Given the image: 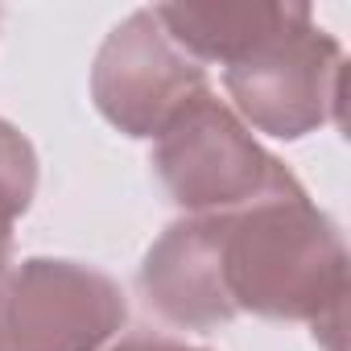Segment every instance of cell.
I'll list each match as a JSON object with an SVG mask.
<instances>
[{
    "label": "cell",
    "instance_id": "9c48e42d",
    "mask_svg": "<svg viewBox=\"0 0 351 351\" xmlns=\"http://www.w3.org/2000/svg\"><path fill=\"white\" fill-rule=\"evenodd\" d=\"M108 351H207V347L173 339V335H157V330H136V335H124L120 343H112Z\"/></svg>",
    "mask_w": 351,
    "mask_h": 351
},
{
    "label": "cell",
    "instance_id": "7a4b0ae2",
    "mask_svg": "<svg viewBox=\"0 0 351 351\" xmlns=\"http://www.w3.org/2000/svg\"><path fill=\"white\" fill-rule=\"evenodd\" d=\"M153 173L186 215H228L298 195L302 182L211 87L153 136Z\"/></svg>",
    "mask_w": 351,
    "mask_h": 351
},
{
    "label": "cell",
    "instance_id": "8992f818",
    "mask_svg": "<svg viewBox=\"0 0 351 351\" xmlns=\"http://www.w3.org/2000/svg\"><path fill=\"white\" fill-rule=\"evenodd\" d=\"M145 306L182 330H215L236 314L223 289V215H182L169 223L136 273Z\"/></svg>",
    "mask_w": 351,
    "mask_h": 351
},
{
    "label": "cell",
    "instance_id": "5b68a950",
    "mask_svg": "<svg viewBox=\"0 0 351 351\" xmlns=\"http://www.w3.org/2000/svg\"><path fill=\"white\" fill-rule=\"evenodd\" d=\"M199 91H207V66L165 34L153 9L128 13L104 38L91 66L99 116L141 141H153Z\"/></svg>",
    "mask_w": 351,
    "mask_h": 351
},
{
    "label": "cell",
    "instance_id": "277c9868",
    "mask_svg": "<svg viewBox=\"0 0 351 351\" xmlns=\"http://www.w3.org/2000/svg\"><path fill=\"white\" fill-rule=\"evenodd\" d=\"M124 318V289L79 261L34 256L0 277V351H99Z\"/></svg>",
    "mask_w": 351,
    "mask_h": 351
},
{
    "label": "cell",
    "instance_id": "6da1fadb",
    "mask_svg": "<svg viewBox=\"0 0 351 351\" xmlns=\"http://www.w3.org/2000/svg\"><path fill=\"white\" fill-rule=\"evenodd\" d=\"M223 289L236 314L310 322L343 339L347 248L306 191L223 215Z\"/></svg>",
    "mask_w": 351,
    "mask_h": 351
},
{
    "label": "cell",
    "instance_id": "52a82bcc",
    "mask_svg": "<svg viewBox=\"0 0 351 351\" xmlns=\"http://www.w3.org/2000/svg\"><path fill=\"white\" fill-rule=\"evenodd\" d=\"M153 13L195 62L232 66L293 25L306 5H153Z\"/></svg>",
    "mask_w": 351,
    "mask_h": 351
},
{
    "label": "cell",
    "instance_id": "3957f363",
    "mask_svg": "<svg viewBox=\"0 0 351 351\" xmlns=\"http://www.w3.org/2000/svg\"><path fill=\"white\" fill-rule=\"evenodd\" d=\"M232 112L277 141H298L343 108V46L306 9L248 58L223 66Z\"/></svg>",
    "mask_w": 351,
    "mask_h": 351
},
{
    "label": "cell",
    "instance_id": "ba28073f",
    "mask_svg": "<svg viewBox=\"0 0 351 351\" xmlns=\"http://www.w3.org/2000/svg\"><path fill=\"white\" fill-rule=\"evenodd\" d=\"M38 191V153L25 132L0 120V277L13 269V228Z\"/></svg>",
    "mask_w": 351,
    "mask_h": 351
}]
</instances>
